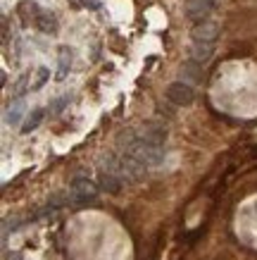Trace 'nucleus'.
<instances>
[{
	"label": "nucleus",
	"mask_w": 257,
	"mask_h": 260,
	"mask_svg": "<svg viewBox=\"0 0 257 260\" xmlns=\"http://www.w3.org/2000/svg\"><path fill=\"white\" fill-rule=\"evenodd\" d=\"M98 198V186L88 177H74L69 184V203H93Z\"/></svg>",
	"instance_id": "nucleus-1"
},
{
	"label": "nucleus",
	"mask_w": 257,
	"mask_h": 260,
	"mask_svg": "<svg viewBox=\"0 0 257 260\" xmlns=\"http://www.w3.org/2000/svg\"><path fill=\"white\" fill-rule=\"evenodd\" d=\"M217 8V0H188L186 3V17L195 24H203L210 19V15Z\"/></svg>",
	"instance_id": "nucleus-2"
},
{
	"label": "nucleus",
	"mask_w": 257,
	"mask_h": 260,
	"mask_svg": "<svg viewBox=\"0 0 257 260\" xmlns=\"http://www.w3.org/2000/svg\"><path fill=\"white\" fill-rule=\"evenodd\" d=\"M193 98H195V91L186 81H174V84L167 86V101L174 103V105H191Z\"/></svg>",
	"instance_id": "nucleus-3"
},
{
	"label": "nucleus",
	"mask_w": 257,
	"mask_h": 260,
	"mask_svg": "<svg viewBox=\"0 0 257 260\" xmlns=\"http://www.w3.org/2000/svg\"><path fill=\"white\" fill-rule=\"evenodd\" d=\"M191 36H193V43H214L219 36V24L214 22V19H207V22H203V24H195Z\"/></svg>",
	"instance_id": "nucleus-4"
},
{
	"label": "nucleus",
	"mask_w": 257,
	"mask_h": 260,
	"mask_svg": "<svg viewBox=\"0 0 257 260\" xmlns=\"http://www.w3.org/2000/svg\"><path fill=\"white\" fill-rule=\"evenodd\" d=\"M212 55H214V43H191V60L200 67L210 62Z\"/></svg>",
	"instance_id": "nucleus-5"
},
{
	"label": "nucleus",
	"mask_w": 257,
	"mask_h": 260,
	"mask_svg": "<svg viewBox=\"0 0 257 260\" xmlns=\"http://www.w3.org/2000/svg\"><path fill=\"white\" fill-rule=\"evenodd\" d=\"M179 74L183 77L186 84H200V81H203V67L198 62H193V60H186V62L181 64Z\"/></svg>",
	"instance_id": "nucleus-6"
},
{
	"label": "nucleus",
	"mask_w": 257,
	"mask_h": 260,
	"mask_svg": "<svg viewBox=\"0 0 257 260\" xmlns=\"http://www.w3.org/2000/svg\"><path fill=\"white\" fill-rule=\"evenodd\" d=\"M98 184H100V189L107 191V193H119V191L124 189V181L117 179L115 174L105 172V170H100V172H98Z\"/></svg>",
	"instance_id": "nucleus-7"
},
{
	"label": "nucleus",
	"mask_w": 257,
	"mask_h": 260,
	"mask_svg": "<svg viewBox=\"0 0 257 260\" xmlns=\"http://www.w3.org/2000/svg\"><path fill=\"white\" fill-rule=\"evenodd\" d=\"M71 70V50L67 46L60 48V62H57V81H64V77Z\"/></svg>",
	"instance_id": "nucleus-8"
},
{
	"label": "nucleus",
	"mask_w": 257,
	"mask_h": 260,
	"mask_svg": "<svg viewBox=\"0 0 257 260\" xmlns=\"http://www.w3.org/2000/svg\"><path fill=\"white\" fill-rule=\"evenodd\" d=\"M36 26H39V31L43 34H55L57 31V17L50 15V12H41L36 17Z\"/></svg>",
	"instance_id": "nucleus-9"
},
{
	"label": "nucleus",
	"mask_w": 257,
	"mask_h": 260,
	"mask_svg": "<svg viewBox=\"0 0 257 260\" xmlns=\"http://www.w3.org/2000/svg\"><path fill=\"white\" fill-rule=\"evenodd\" d=\"M43 115H46V110H33L31 115H26V122L22 124V132H24V134H29L31 129H36V126L41 124Z\"/></svg>",
	"instance_id": "nucleus-10"
},
{
	"label": "nucleus",
	"mask_w": 257,
	"mask_h": 260,
	"mask_svg": "<svg viewBox=\"0 0 257 260\" xmlns=\"http://www.w3.org/2000/svg\"><path fill=\"white\" fill-rule=\"evenodd\" d=\"M22 112H24V103H15V105H12V110L8 112V124H19Z\"/></svg>",
	"instance_id": "nucleus-11"
},
{
	"label": "nucleus",
	"mask_w": 257,
	"mask_h": 260,
	"mask_svg": "<svg viewBox=\"0 0 257 260\" xmlns=\"http://www.w3.org/2000/svg\"><path fill=\"white\" fill-rule=\"evenodd\" d=\"M48 77H50V70H48V67H39V72H36V81H33V84H31V88H33V91H36V88H41V86H43V84H46V81H48Z\"/></svg>",
	"instance_id": "nucleus-12"
},
{
	"label": "nucleus",
	"mask_w": 257,
	"mask_h": 260,
	"mask_svg": "<svg viewBox=\"0 0 257 260\" xmlns=\"http://www.w3.org/2000/svg\"><path fill=\"white\" fill-rule=\"evenodd\" d=\"M67 103H69V95H62V98H57V101L48 108V112H50V115H60V112L64 110V105H67Z\"/></svg>",
	"instance_id": "nucleus-13"
},
{
	"label": "nucleus",
	"mask_w": 257,
	"mask_h": 260,
	"mask_svg": "<svg viewBox=\"0 0 257 260\" xmlns=\"http://www.w3.org/2000/svg\"><path fill=\"white\" fill-rule=\"evenodd\" d=\"M26 79H29V74H24V77H19V81H17L15 88H12V95H22L24 91H26Z\"/></svg>",
	"instance_id": "nucleus-14"
}]
</instances>
